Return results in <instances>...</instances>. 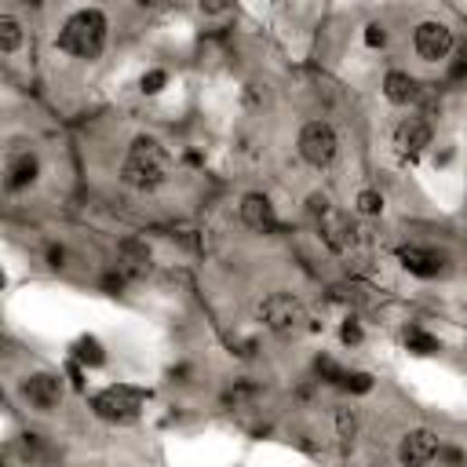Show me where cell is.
<instances>
[{
	"instance_id": "cell-19",
	"label": "cell",
	"mask_w": 467,
	"mask_h": 467,
	"mask_svg": "<svg viewBox=\"0 0 467 467\" xmlns=\"http://www.w3.org/2000/svg\"><path fill=\"white\" fill-rule=\"evenodd\" d=\"M358 212L362 216H380L384 212V194L380 190H362L358 194Z\"/></svg>"
},
{
	"instance_id": "cell-14",
	"label": "cell",
	"mask_w": 467,
	"mask_h": 467,
	"mask_svg": "<svg viewBox=\"0 0 467 467\" xmlns=\"http://www.w3.org/2000/svg\"><path fill=\"white\" fill-rule=\"evenodd\" d=\"M326 216V241L336 248V252H351V245L358 241V230H355V223H351V216H336V212H322Z\"/></svg>"
},
{
	"instance_id": "cell-28",
	"label": "cell",
	"mask_w": 467,
	"mask_h": 467,
	"mask_svg": "<svg viewBox=\"0 0 467 467\" xmlns=\"http://www.w3.org/2000/svg\"><path fill=\"white\" fill-rule=\"evenodd\" d=\"M0 288H5V274H0Z\"/></svg>"
},
{
	"instance_id": "cell-25",
	"label": "cell",
	"mask_w": 467,
	"mask_h": 467,
	"mask_svg": "<svg viewBox=\"0 0 467 467\" xmlns=\"http://www.w3.org/2000/svg\"><path fill=\"white\" fill-rule=\"evenodd\" d=\"M336 423H340V434H344V438H351V434H355V416H347V409H340V413H336Z\"/></svg>"
},
{
	"instance_id": "cell-20",
	"label": "cell",
	"mask_w": 467,
	"mask_h": 467,
	"mask_svg": "<svg viewBox=\"0 0 467 467\" xmlns=\"http://www.w3.org/2000/svg\"><path fill=\"white\" fill-rule=\"evenodd\" d=\"M340 384H344L347 391H355V394L373 391V376H369V373H344V376H340Z\"/></svg>"
},
{
	"instance_id": "cell-23",
	"label": "cell",
	"mask_w": 467,
	"mask_h": 467,
	"mask_svg": "<svg viewBox=\"0 0 467 467\" xmlns=\"http://www.w3.org/2000/svg\"><path fill=\"white\" fill-rule=\"evenodd\" d=\"M365 44H369V48H384V44H387V34H384L380 23H369V26H365Z\"/></svg>"
},
{
	"instance_id": "cell-16",
	"label": "cell",
	"mask_w": 467,
	"mask_h": 467,
	"mask_svg": "<svg viewBox=\"0 0 467 467\" xmlns=\"http://www.w3.org/2000/svg\"><path fill=\"white\" fill-rule=\"evenodd\" d=\"M26 34H23V23L15 15H0V55H15L23 48Z\"/></svg>"
},
{
	"instance_id": "cell-5",
	"label": "cell",
	"mask_w": 467,
	"mask_h": 467,
	"mask_svg": "<svg viewBox=\"0 0 467 467\" xmlns=\"http://www.w3.org/2000/svg\"><path fill=\"white\" fill-rule=\"evenodd\" d=\"M259 318H263L267 329H274V333H299L303 322H306V310H303V303H299L296 296L274 292V296H267V299L259 303Z\"/></svg>"
},
{
	"instance_id": "cell-4",
	"label": "cell",
	"mask_w": 467,
	"mask_h": 467,
	"mask_svg": "<svg viewBox=\"0 0 467 467\" xmlns=\"http://www.w3.org/2000/svg\"><path fill=\"white\" fill-rule=\"evenodd\" d=\"M142 405H146V391L128 387V384H113V387H106V391H99V394L92 398V409H95L102 420H117V423L139 416Z\"/></svg>"
},
{
	"instance_id": "cell-9",
	"label": "cell",
	"mask_w": 467,
	"mask_h": 467,
	"mask_svg": "<svg viewBox=\"0 0 467 467\" xmlns=\"http://www.w3.org/2000/svg\"><path fill=\"white\" fill-rule=\"evenodd\" d=\"M398 263L416 274V277H438L445 270V256L434 248H420V245H402L398 248Z\"/></svg>"
},
{
	"instance_id": "cell-22",
	"label": "cell",
	"mask_w": 467,
	"mask_h": 467,
	"mask_svg": "<svg viewBox=\"0 0 467 467\" xmlns=\"http://www.w3.org/2000/svg\"><path fill=\"white\" fill-rule=\"evenodd\" d=\"M340 340H344L347 347H358V344H362V326H358L355 318H347V322L340 326Z\"/></svg>"
},
{
	"instance_id": "cell-26",
	"label": "cell",
	"mask_w": 467,
	"mask_h": 467,
	"mask_svg": "<svg viewBox=\"0 0 467 467\" xmlns=\"http://www.w3.org/2000/svg\"><path fill=\"white\" fill-rule=\"evenodd\" d=\"M63 259H66L63 248H52V252H48V263H52V267H63Z\"/></svg>"
},
{
	"instance_id": "cell-8",
	"label": "cell",
	"mask_w": 467,
	"mask_h": 467,
	"mask_svg": "<svg viewBox=\"0 0 467 467\" xmlns=\"http://www.w3.org/2000/svg\"><path fill=\"white\" fill-rule=\"evenodd\" d=\"M241 223L256 234H274L277 230V212L267 194H245L241 198Z\"/></svg>"
},
{
	"instance_id": "cell-27",
	"label": "cell",
	"mask_w": 467,
	"mask_h": 467,
	"mask_svg": "<svg viewBox=\"0 0 467 467\" xmlns=\"http://www.w3.org/2000/svg\"><path fill=\"white\" fill-rule=\"evenodd\" d=\"M463 70H467V63H463V59H456V63H452V81H460V77H463Z\"/></svg>"
},
{
	"instance_id": "cell-24",
	"label": "cell",
	"mask_w": 467,
	"mask_h": 467,
	"mask_svg": "<svg viewBox=\"0 0 467 467\" xmlns=\"http://www.w3.org/2000/svg\"><path fill=\"white\" fill-rule=\"evenodd\" d=\"M318 373H322L326 380H333V384H340V376H344V369H340L333 358H318Z\"/></svg>"
},
{
	"instance_id": "cell-18",
	"label": "cell",
	"mask_w": 467,
	"mask_h": 467,
	"mask_svg": "<svg viewBox=\"0 0 467 467\" xmlns=\"http://www.w3.org/2000/svg\"><path fill=\"white\" fill-rule=\"evenodd\" d=\"M405 347H409V351H416V355H434L442 344H438L431 333H423V329H416V326H413V329H405Z\"/></svg>"
},
{
	"instance_id": "cell-29",
	"label": "cell",
	"mask_w": 467,
	"mask_h": 467,
	"mask_svg": "<svg viewBox=\"0 0 467 467\" xmlns=\"http://www.w3.org/2000/svg\"><path fill=\"white\" fill-rule=\"evenodd\" d=\"M34 5H37V0H34Z\"/></svg>"
},
{
	"instance_id": "cell-17",
	"label": "cell",
	"mask_w": 467,
	"mask_h": 467,
	"mask_svg": "<svg viewBox=\"0 0 467 467\" xmlns=\"http://www.w3.org/2000/svg\"><path fill=\"white\" fill-rule=\"evenodd\" d=\"M73 358H77L81 365H88V369H99V365L106 362V355H102V344H99L95 336H81V340L73 344Z\"/></svg>"
},
{
	"instance_id": "cell-7",
	"label": "cell",
	"mask_w": 467,
	"mask_h": 467,
	"mask_svg": "<svg viewBox=\"0 0 467 467\" xmlns=\"http://www.w3.org/2000/svg\"><path fill=\"white\" fill-rule=\"evenodd\" d=\"M438 452H442L438 434H434V431H423V427H420V431H409V434L402 438V445H398V460L409 463V467L431 463Z\"/></svg>"
},
{
	"instance_id": "cell-2",
	"label": "cell",
	"mask_w": 467,
	"mask_h": 467,
	"mask_svg": "<svg viewBox=\"0 0 467 467\" xmlns=\"http://www.w3.org/2000/svg\"><path fill=\"white\" fill-rule=\"evenodd\" d=\"M106 30H110V23L99 8H81L63 23L59 48L73 59H99L106 48Z\"/></svg>"
},
{
	"instance_id": "cell-6",
	"label": "cell",
	"mask_w": 467,
	"mask_h": 467,
	"mask_svg": "<svg viewBox=\"0 0 467 467\" xmlns=\"http://www.w3.org/2000/svg\"><path fill=\"white\" fill-rule=\"evenodd\" d=\"M413 48L423 63H442L452 52V30L445 23H420L413 34Z\"/></svg>"
},
{
	"instance_id": "cell-12",
	"label": "cell",
	"mask_w": 467,
	"mask_h": 467,
	"mask_svg": "<svg viewBox=\"0 0 467 467\" xmlns=\"http://www.w3.org/2000/svg\"><path fill=\"white\" fill-rule=\"evenodd\" d=\"M37 172H41V161H37V153H30V150H19L15 158L8 161V172H5V183H8V190H26L34 180H37Z\"/></svg>"
},
{
	"instance_id": "cell-3",
	"label": "cell",
	"mask_w": 467,
	"mask_h": 467,
	"mask_svg": "<svg viewBox=\"0 0 467 467\" xmlns=\"http://www.w3.org/2000/svg\"><path fill=\"white\" fill-rule=\"evenodd\" d=\"M299 158L315 169H329L336 161V150H340V139H336V128L329 121H310L303 124L299 131Z\"/></svg>"
},
{
	"instance_id": "cell-10",
	"label": "cell",
	"mask_w": 467,
	"mask_h": 467,
	"mask_svg": "<svg viewBox=\"0 0 467 467\" xmlns=\"http://www.w3.org/2000/svg\"><path fill=\"white\" fill-rule=\"evenodd\" d=\"M394 146L405 153V158H416L431 146V128L420 121V117H405L398 128H394Z\"/></svg>"
},
{
	"instance_id": "cell-1",
	"label": "cell",
	"mask_w": 467,
	"mask_h": 467,
	"mask_svg": "<svg viewBox=\"0 0 467 467\" xmlns=\"http://www.w3.org/2000/svg\"><path fill=\"white\" fill-rule=\"evenodd\" d=\"M172 172V158L169 150L153 139V135H135L131 146H128V158H124V169H121V180L135 190H153L161 187Z\"/></svg>"
},
{
	"instance_id": "cell-15",
	"label": "cell",
	"mask_w": 467,
	"mask_h": 467,
	"mask_svg": "<svg viewBox=\"0 0 467 467\" xmlns=\"http://www.w3.org/2000/svg\"><path fill=\"white\" fill-rule=\"evenodd\" d=\"M384 95H387L394 106H409V102L420 95L416 77H409L405 70H391V73L384 77Z\"/></svg>"
},
{
	"instance_id": "cell-13",
	"label": "cell",
	"mask_w": 467,
	"mask_h": 467,
	"mask_svg": "<svg viewBox=\"0 0 467 467\" xmlns=\"http://www.w3.org/2000/svg\"><path fill=\"white\" fill-rule=\"evenodd\" d=\"M146 270H150V248L142 241H124L117 248V274H124L128 281V277H142Z\"/></svg>"
},
{
	"instance_id": "cell-21",
	"label": "cell",
	"mask_w": 467,
	"mask_h": 467,
	"mask_svg": "<svg viewBox=\"0 0 467 467\" xmlns=\"http://www.w3.org/2000/svg\"><path fill=\"white\" fill-rule=\"evenodd\" d=\"M165 84H169V73H165V70H150V73H142V92H146V95H158Z\"/></svg>"
},
{
	"instance_id": "cell-11",
	"label": "cell",
	"mask_w": 467,
	"mask_h": 467,
	"mask_svg": "<svg viewBox=\"0 0 467 467\" xmlns=\"http://www.w3.org/2000/svg\"><path fill=\"white\" fill-rule=\"evenodd\" d=\"M23 394H26L37 409H52V405H59V398H63V380L52 376V373H34V376L23 384Z\"/></svg>"
}]
</instances>
